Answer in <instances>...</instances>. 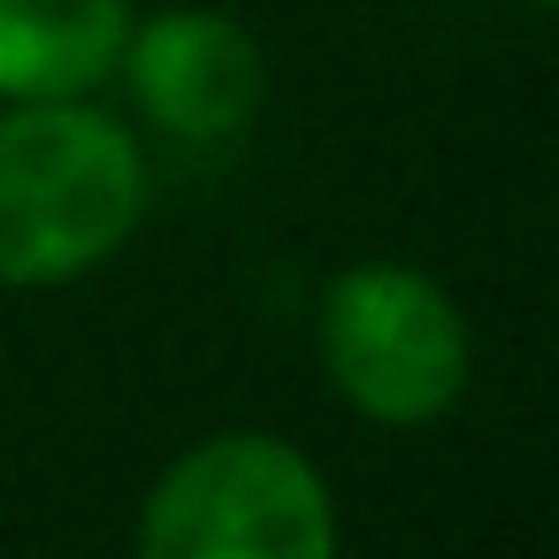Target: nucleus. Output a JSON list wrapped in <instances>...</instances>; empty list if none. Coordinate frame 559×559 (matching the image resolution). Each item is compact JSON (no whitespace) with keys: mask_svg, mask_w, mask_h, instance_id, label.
<instances>
[{"mask_svg":"<svg viewBox=\"0 0 559 559\" xmlns=\"http://www.w3.org/2000/svg\"><path fill=\"white\" fill-rule=\"evenodd\" d=\"M544 9H559V0H544Z\"/></svg>","mask_w":559,"mask_h":559,"instance_id":"423d86ee","label":"nucleus"},{"mask_svg":"<svg viewBox=\"0 0 559 559\" xmlns=\"http://www.w3.org/2000/svg\"><path fill=\"white\" fill-rule=\"evenodd\" d=\"M139 559H337V498L299 444L223 429L146 490Z\"/></svg>","mask_w":559,"mask_h":559,"instance_id":"f03ea898","label":"nucleus"},{"mask_svg":"<svg viewBox=\"0 0 559 559\" xmlns=\"http://www.w3.org/2000/svg\"><path fill=\"white\" fill-rule=\"evenodd\" d=\"M146 215L139 139L85 100H0V284L55 292L123 253Z\"/></svg>","mask_w":559,"mask_h":559,"instance_id":"f257e3e1","label":"nucleus"},{"mask_svg":"<svg viewBox=\"0 0 559 559\" xmlns=\"http://www.w3.org/2000/svg\"><path fill=\"white\" fill-rule=\"evenodd\" d=\"M314 345H322L337 399L353 414H368L376 429H421V421L452 414L467 391V368H475L460 299L406 261L337 269L322 292Z\"/></svg>","mask_w":559,"mask_h":559,"instance_id":"7ed1b4c3","label":"nucleus"},{"mask_svg":"<svg viewBox=\"0 0 559 559\" xmlns=\"http://www.w3.org/2000/svg\"><path fill=\"white\" fill-rule=\"evenodd\" d=\"M131 0H0V100H85L116 78Z\"/></svg>","mask_w":559,"mask_h":559,"instance_id":"39448f33","label":"nucleus"},{"mask_svg":"<svg viewBox=\"0 0 559 559\" xmlns=\"http://www.w3.org/2000/svg\"><path fill=\"white\" fill-rule=\"evenodd\" d=\"M123 85L169 139H238L269 100L261 39L223 9H162L123 39Z\"/></svg>","mask_w":559,"mask_h":559,"instance_id":"20e7f679","label":"nucleus"}]
</instances>
